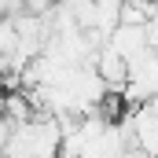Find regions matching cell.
Returning a JSON list of instances; mask_svg holds the SVG:
<instances>
[{
	"label": "cell",
	"mask_w": 158,
	"mask_h": 158,
	"mask_svg": "<svg viewBox=\"0 0 158 158\" xmlns=\"http://www.w3.org/2000/svg\"><path fill=\"white\" fill-rule=\"evenodd\" d=\"M121 125L129 129L132 147H140L147 158H158V114L151 107H132V110H125Z\"/></svg>",
	"instance_id": "7a4b0ae2"
},
{
	"label": "cell",
	"mask_w": 158,
	"mask_h": 158,
	"mask_svg": "<svg viewBox=\"0 0 158 158\" xmlns=\"http://www.w3.org/2000/svg\"><path fill=\"white\" fill-rule=\"evenodd\" d=\"M96 74L99 81L107 85V92H121L125 88V81H129V63L121 59L118 52H110L107 44L96 52Z\"/></svg>",
	"instance_id": "277c9868"
},
{
	"label": "cell",
	"mask_w": 158,
	"mask_h": 158,
	"mask_svg": "<svg viewBox=\"0 0 158 158\" xmlns=\"http://www.w3.org/2000/svg\"><path fill=\"white\" fill-rule=\"evenodd\" d=\"M147 22H151V26H158V0L151 4V11H147Z\"/></svg>",
	"instance_id": "5b68a950"
},
{
	"label": "cell",
	"mask_w": 158,
	"mask_h": 158,
	"mask_svg": "<svg viewBox=\"0 0 158 158\" xmlns=\"http://www.w3.org/2000/svg\"><path fill=\"white\" fill-rule=\"evenodd\" d=\"M59 155H63V129L48 114H37V118L15 125L4 147V158H59Z\"/></svg>",
	"instance_id": "6da1fadb"
},
{
	"label": "cell",
	"mask_w": 158,
	"mask_h": 158,
	"mask_svg": "<svg viewBox=\"0 0 158 158\" xmlns=\"http://www.w3.org/2000/svg\"><path fill=\"white\" fill-rule=\"evenodd\" d=\"M107 48L118 52L125 63L140 59L143 52H151L147 48V26H114V33L107 37Z\"/></svg>",
	"instance_id": "3957f363"
},
{
	"label": "cell",
	"mask_w": 158,
	"mask_h": 158,
	"mask_svg": "<svg viewBox=\"0 0 158 158\" xmlns=\"http://www.w3.org/2000/svg\"><path fill=\"white\" fill-rule=\"evenodd\" d=\"M121 158H147V155H143L140 147H129V151H125V155H121Z\"/></svg>",
	"instance_id": "8992f818"
}]
</instances>
